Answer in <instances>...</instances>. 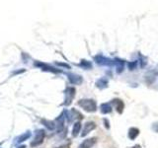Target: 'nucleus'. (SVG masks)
Segmentation results:
<instances>
[{"label": "nucleus", "instance_id": "6e6552de", "mask_svg": "<svg viewBox=\"0 0 158 148\" xmlns=\"http://www.w3.org/2000/svg\"><path fill=\"white\" fill-rule=\"evenodd\" d=\"M80 129H81V123H80L79 122H76L74 125H73V129H72V135L73 136H76L77 134L79 133Z\"/></svg>", "mask_w": 158, "mask_h": 148}, {"label": "nucleus", "instance_id": "39448f33", "mask_svg": "<svg viewBox=\"0 0 158 148\" xmlns=\"http://www.w3.org/2000/svg\"><path fill=\"white\" fill-rule=\"evenodd\" d=\"M95 127H96V125H95L94 122H87L85 125H84V128H83V131H82V133H81V135L82 136H85L86 134H88L91 130L92 129H94Z\"/></svg>", "mask_w": 158, "mask_h": 148}, {"label": "nucleus", "instance_id": "1a4fd4ad", "mask_svg": "<svg viewBox=\"0 0 158 148\" xmlns=\"http://www.w3.org/2000/svg\"><path fill=\"white\" fill-rule=\"evenodd\" d=\"M42 122L44 123V125L48 127V129H54V126H55V125H54V122H50V120H47V119H42Z\"/></svg>", "mask_w": 158, "mask_h": 148}, {"label": "nucleus", "instance_id": "20e7f679", "mask_svg": "<svg viewBox=\"0 0 158 148\" xmlns=\"http://www.w3.org/2000/svg\"><path fill=\"white\" fill-rule=\"evenodd\" d=\"M30 136H31V132L30 131H27L25 133L21 134V135L17 136L16 138L14 139V144H15V145H17V144H19L21 142H23V141L27 140L28 138H30Z\"/></svg>", "mask_w": 158, "mask_h": 148}, {"label": "nucleus", "instance_id": "f03ea898", "mask_svg": "<svg viewBox=\"0 0 158 148\" xmlns=\"http://www.w3.org/2000/svg\"><path fill=\"white\" fill-rule=\"evenodd\" d=\"M78 105L87 112L96 111V103L93 100H80L78 102Z\"/></svg>", "mask_w": 158, "mask_h": 148}, {"label": "nucleus", "instance_id": "423d86ee", "mask_svg": "<svg viewBox=\"0 0 158 148\" xmlns=\"http://www.w3.org/2000/svg\"><path fill=\"white\" fill-rule=\"evenodd\" d=\"M95 142H96V138L86 139V140H84L83 142L81 143V145L79 146V148H91L94 145Z\"/></svg>", "mask_w": 158, "mask_h": 148}, {"label": "nucleus", "instance_id": "9b49d317", "mask_svg": "<svg viewBox=\"0 0 158 148\" xmlns=\"http://www.w3.org/2000/svg\"><path fill=\"white\" fill-rule=\"evenodd\" d=\"M18 148H26V146H25V145H21V146H19Z\"/></svg>", "mask_w": 158, "mask_h": 148}, {"label": "nucleus", "instance_id": "f257e3e1", "mask_svg": "<svg viewBox=\"0 0 158 148\" xmlns=\"http://www.w3.org/2000/svg\"><path fill=\"white\" fill-rule=\"evenodd\" d=\"M45 132L44 129H37L35 131V136H34V140L31 142V146L32 147H37L39 145H41L43 143L44 138H45Z\"/></svg>", "mask_w": 158, "mask_h": 148}, {"label": "nucleus", "instance_id": "0eeeda50", "mask_svg": "<svg viewBox=\"0 0 158 148\" xmlns=\"http://www.w3.org/2000/svg\"><path fill=\"white\" fill-rule=\"evenodd\" d=\"M63 119H64V116H63V113L62 115L59 116V118H57V131H60L63 127Z\"/></svg>", "mask_w": 158, "mask_h": 148}, {"label": "nucleus", "instance_id": "7ed1b4c3", "mask_svg": "<svg viewBox=\"0 0 158 148\" xmlns=\"http://www.w3.org/2000/svg\"><path fill=\"white\" fill-rule=\"evenodd\" d=\"M75 90L73 88H69L67 91H66L65 93V102H64V105H69L70 103H71L72 101V99L73 97H74V95H75Z\"/></svg>", "mask_w": 158, "mask_h": 148}, {"label": "nucleus", "instance_id": "9d476101", "mask_svg": "<svg viewBox=\"0 0 158 148\" xmlns=\"http://www.w3.org/2000/svg\"><path fill=\"white\" fill-rule=\"evenodd\" d=\"M58 148H69V144H66V145H62V146L58 147Z\"/></svg>", "mask_w": 158, "mask_h": 148}]
</instances>
